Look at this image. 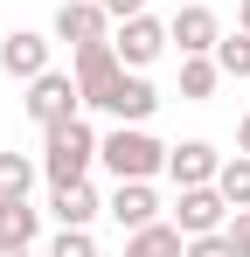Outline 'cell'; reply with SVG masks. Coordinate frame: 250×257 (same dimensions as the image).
Wrapping results in <instances>:
<instances>
[{"label": "cell", "mask_w": 250, "mask_h": 257, "mask_svg": "<svg viewBox=\"0 0 250 257\" xmlns=\"http://www.w3.org/2000/svg\"><path fill=\"white\" fill-rule=\"evenodd\" d=\"M90 167H97V132L83 125V118L42 125V174H49V188H70V181H83Z\"/></svg>", "instance_id": "cell-1"}, {"label": "cell", "mask_w": 250, "mask_h": 257, "mask_svg": "<svg viewBox=\"0 0 250 257\" xmlns=\"http://www.w3.org/2000/svg\"><path fill=\"white\" fill-rule=\"evenodd\" d=\"M97 160H104L111 181H153V174L167 167V146L146 125H111L104 139H97Z\"/></svg>", "instance_id": "cell-2"}, {"label": "cell", "mask_w": 250, "mask_h": 257, "mask_svg": "<svg viewBox=\"0 0 250 257\" xmlns=\"http://www.w3.org/2000/svg\"><path fill=\"white\" fill-rule=\"evenodd\" d=\"M97 111H104V118H118V125H146V118L160 111V90L146 84V70H118L111 84L97 90Z\"/></svg>", "instance_id": "cell-3"}, {"label": "cell", "mask_w": 250, "mask_h": 257, "mask_svg": "<svg viewBox=\"0 0 250 257\" xmlns=\"http://www.w3.org/2000/svg\"><path fill=\"white\" fill-rule=\"evenodd\" d=\"M167 49H174L167 42V21H153V14H132V21L111 28V56H118L125 70H153Z\"/></svg>", "instance_id": "cell-4"}, {"label": "cell", "mask_w": 250, "mask_h": 257, "mask_svg": "<svg viewBox=\"0 0 250 257\" xmlns=\"http://www.w3.org/2000/svg\"><path fill=\"white\" fill-rule=\"evenodd\" d=\"M28 118L35 125H56V118H77V104H83V90L70 70H42V77H28Z\"/></svg>", "instance_id": "cell-5"}, {"label": "cell", "mask_w": 250, "mask_h": 257, "mask_svg": "<svg viewBox=\"0 0 250 257\" xmlns=\"http://www.w3.org/2000/svg\"><path fill=\"white\" fill-rule=\"evenodd\" d=\"M167 42L181 49V56H215V42H222V21H215V7H202V0L174 7V21H167Z\"/></svg>", "instance_id": "cell-6"}, {"label": "cell", "mask_w": 250, "mask_h": 257, "mask_svg": "<svg viewBox=\"0 0 250 257\" xmlns=\"http://www.w3.org/2000/svg\"><path fill=\"white\" fill-rule=\"evenodd\" d=\"M49 56H56V35H42V28H7V42H0V70L28 84V77H42V70H56Z\"/></svg>", "instance_id": "cell-7"}, {"label": "cell", "mask_w": 250, "mask_h": 257, "mask_svg": "<svg viewBox=\"0 0 250 257\" xmlns=\"http://www.w3.org/2000/svg\"><path fill=\"white\" fill-rule=\"evenodd\" d=\"M49 35H56V42H70V49L111 42V14H104L97 0H63V7H56V21H49Z\"/></svg>", "instance_id": "cell-8"}, {"label": "cell", "mask_w": 250, "mask_h": 257, "mask_svg": "<svg viewBox=\"0 0 250 257\" xmlns=\"http://www.w3.org/2000/svg\"><path fill=\"white\" fill-rule=\"evenodd\" d=\"M222 222H229V202L215 195V181L174 195V229H181V236H208V229H222Z\"/></svg>", "instance_id": "cell-9"}, {"label": "cell", "mask_w": 250, "mask_h": 257, "mask_svg": "<svg viewBox=\"0 0 250 257\" xmlns=\"http://www.w3.org/2000/svg\"><path fill=\"white\" fill-rule=\"evenodd\" d=\"M222 167V153L208 146V139H181V146H167V174H174V188H208Z\"/></svg>", "instance_id": "cell-10"}, {"label": "cell", "mask_w": 250, "mask_h": 257, "mask_svg": "<svg viewBox=\"0 0 250 257\" xmlns=\"http://www.w3.org/2000/svg\"><path fill=\"white\" fill-rule=\"evenodd\" d=\"M104 215H111L118 229H146V222H160V195H153V181H118L111 202H104Z\"/></svg>", "instance_id": "cell-11"}, {"label": "cell", "mask_w": 250, "mask_h": 257, "mask_svg": "<svg viewBox=\"0 0 250 257\" xmlns=\"http://www.w3.org/2000/svg\"><path fill=\"white\" fill-rule=\"evenodd\" d=\"M49 215H56L63 229H90V222L104 215V202H97V188H90V181H70V188H56V195H49Z\"/></svg>", "instance_id": "cell-12"}, {"label": "cell", "mask_w": 250, "mask_h": 257, "mask_svg": "<svg viewBox=\"0 0 250 257\" xmlns=\"http://www.w3.org/2000/svg\"><path fill=\"white\" fill-rule=\"evenodd\" d=\"M42 236V209L28 195H0V243H35Z\"/></svg>", "instance_id": "cell-13"}, {"label": "cell", "mask_w": 250, "mask_h": 257, "mask_svg": "<svg viewBox=\"0 0 250 257\" xmlns=\"http://www.w3.org/2000/svg\"><path fill=\"white\" fill-rule=\"evenodd\" d=\"M181 229L174 222H146V229H125V257H181Z\"/></svg>", "instance_id": "cell-14"}, {"label": "cell", "mask_w": 250, "mask_h": 257, "mask_svg": "<svg viewBox=\"0 0 250 257\" xmlns=\"http://www.w3.org/2000/svg\"><path fill=\"white\" fill-rule=\"evenodd\" d=\"M222 84V70H215V56H181V97L188 104H208Z\"/></svg>", "instance_id": "cell-15"}, {"label": "cell", "mask_w": 250, "mask_h": 257, "mask_svg": "<svg viewBox=\"0 0 250 257\" xmlns=\"http://www.w3.org/2000/svg\"><path fill=\"white\" fill-rule=\"evenodd\" d=\"M215 195H222L229 209H250V153H236V160L215 167Z\"/></svg>", "instance_id": "cell-16"}, {"label": "cell", "mask_w": 250, "mask_h": 257, "mask_svg": "<svg viewBox=\"0 0 250 257\" xmlns=\"http://www.w3.org/2000/svg\"><path fill=\"white\" fill-rule=\"evenodd\" d=\"M35 174H42V160H28V153H0V195H28L35 188Z\"/></svg>", "instance_id": "cell-17"}, {"label": "cell", "mask_w": 250, "mask_h": 257, "mask_svg": "<svg viewBox=\"0 0 250 257\" xmlns=\"http://www.w3.org/2000/svg\"><path fill=\"white\" fill-rule=\"evenodd\" d=\"M215 70H222V77H250V35H243V28L215 42Z\"/></svg>", "instance_id": "cell-18"}, {"label": "cell", "mask_w": 250, "mask_h": 257, "mask_svg": "<svg viewBox=\"0 0 250 257\" xmlns=\"http://www.w3.org/2000/svg\"><path fill=\"white\" fill-rule=\"evenodd\" d=\"M49 257H97V236L90 229H56L49 236Z\"/></svg>", "instance_id": "cell-19"}, {"label": "cell", "mask_w": 250, "mask_h": 257, "mask_svg": "<svg viewBox=\"0 0 250 257\" xmlns=\"http://www.w3.org/2000/svg\"><path fill=\"white\" fill-rule=\"evenodd\" d=\"M181 257H236V250H229V236H222V229H208V236H188Z\"/></svg>", "instance_id": "cell-20"}, {"label": "cell", "mask_w": 250, "mask_h": 257, "mask_svg": "<svg viewBox=\"0 0 250 257\" xmlns=\"http://www.w3.org/2000/svg\"><path fill=\"white\" fill-rule=\"evenodd\" d=\"M222 236H229V250H236V257H250V209L229 215V222H222Z\"/></svg>", "instance_id": "cell-21"}, {"label": "cell", "mask_w": 250, "mask_h": 257, "mask_svg": "<svg viewBox=\"0 0 250 257\" xmlns=\"http://www.w3.org/2000/svg\"><path fill=\"white\" fill-rule=\"evenodd\" d=\"M97 7L111 14V28H118V21H132V14H146V0H97Z\"/></svg>", "instance_id": "cell-22"}, {"label": "cell", "mask_w": 250, "mask_h": 257, "mask_svg": "<svg viewBox=\"0 0 250 257\" xmlns=\"http://www.w3.org/2000/svg\"><path fill=\"white\" fill-rule=\"evenodd\" d=\"M236 28H243V35H250V0H236Z\"/></svg>", "instance_id": "cell-23"}, {"label": "cell", "mask_w": 250, "mask_h": 257, "mask_svg": "<svg viewBox=\"0 0 250 257\" xmlns=\"http://www.w3.org/2000/svg\"><path fill=\"white\" fill-rule=\"evenodd\" d=\"M236 153H250V118H243V125H236Z\"/></svg>", "instance_id": "cell-24"}, {"label": "cell", "mask_w": 250, "mask_h": 257, "mask_svg": "<svg viewBox=\"0 0 250 257\" xmlns=\"http://www.w3.org/2000/svg\"><path fill=\"white\" fill-rule=\"evenodd\" d=\"M0 257H28V243H0Z\"/></svg>", "instance_id": "cell-25"}]
</instances>
